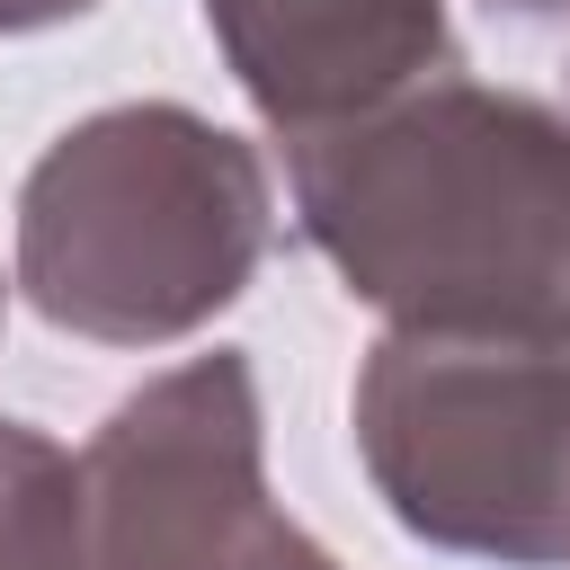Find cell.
I'll list each match as a JSON object with an SVG mask.
<instances>
[{"label":"cell","mask_w":570,"mask_h":570,"mask_svg":"<svg viewBox=\"0 0 570 570\" xmlns=\"http://www.w3.org/2000/svg\"><path fill=\"white\" fill-rule=\"evenodd\" d=\"M392 517L508 570L570 561V330H401L356 374Z\"/></svg>","instance_id":"3957f363"},{"label":"cell","mask_w":570,"mask_h":570,"mask_svg":"<svg viewBox=\"0 0 570 570\" xmlns=\"http://www.w3.org/2000/svg\"><path fill=\"white\" fill-rule=\"evenodd\" d=\"M303 232L401 330H570V125L428 80L365 125L285 142Z\"/></svg>","instance_id":"6da1fadb"},{"label":"cell","mask_w":570,"mask_h":570,"mask_svg":"<svg viewBox=\"0 0 570 570\" xmlns=\"http://www.w3.org/2000/svg\"><path fill=\"white\" fill-rule=\"evenodd\" d=\"M62 9H89V0H0V27H45Z\"/></svg>","instance_id":"52a82bcc"},{"label":"cell","mask_w":570,"mask_h":570,"mask_svg":"<svg viewBox=\"0 0 570 570\" xmlns=\"http://www.w3.org/2000/svg\"><path fill=\"white\" fill-rule=\"evenodd\" d=\"M267 240L258 160L187 107H116L62 134L18 205V285L45 321L151 347L223 312Z\"/></svg>","instance_id":"7a4b0ae2"},{"label":"cell","mask_w":570,"mask_h":570,"mask_svg":"<svg viewBox=\"0 0 570 570\" xmlns=\"http://www.w3.org/2000/svg\"><path fill=\"white\" fill-rule=\"evenodd\" d=\"M0 570H89L80 463L18 419H0Z\"/></svg>","instance_id":"8992f818"},{"label":"cell","mask_w":570,"mask_h":570,"mask_svg":"<svg viewBox=\"0 0 570 570\" xmlns=\"http://www.w3.org/2000/svg\"><path fill=\"white\" fill-rule=\"evenodd\" d=\"M89 570H330L258 481V401L240 356H196L134 392L80 454Z\"/></svg>","instance_id":"277c9868"},{"label":"cell","mask_w":570,"mask_h":570,"mask_svg":"<svg viewBox=\"0 0 570 570\" xmlns=\"http://www.w3.org/2000/svg\"><path fill=\"white\" fill-rule=\"evenodd\" d=\"M205 18L285 142L383 116L445 53V0H205Z\"/></svg>","instance_id":"5b68a950"}]
</instances>
